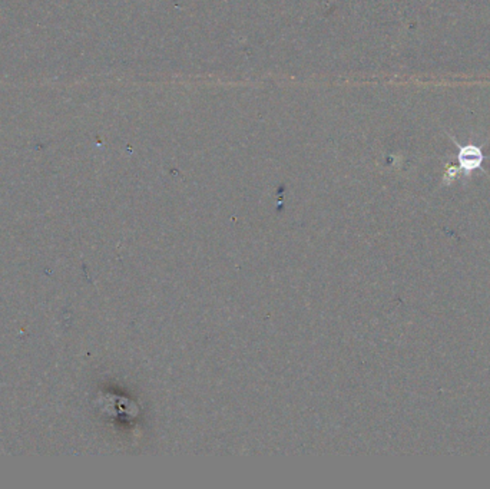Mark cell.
<instances>
[{
	"label": "cell",
	"instance_id": "cell-1",
	"mask_svg": "<svg viewBox=\"0 0 490 489\" xmlns=\"http://www.w3.org/2000/svg\"><path fill=\"white\" fill-rule=\"evenodd\" d=\"M452 142L454 144V147L457 148V154H456V159L459 164V169L460 172H463V175L466 178L472 177L474 171L481 169L483 172H486L483 169V161H484V152H483V145H474V144H467V145H462L460 142H457V140L452 135H449Z\"/></svg>",
	"mask_w": 490,
	"mask_h": 489
},
{
	"label": "cell",
	"instance_id": "cell-2",
	"mask_svg": "<svg viewBox=\"0 0 490 489\" xmlns=\"http://www.w3.org/2000/svg\"><path fill=\"white\" fill-rule=\"evenodd\" d=\"M459 174H460V169H459V167H454V165H452V167H449L447 169H446V172H444V182L446 184H452L457 177H459Z\"/></svg>",
	"mask_w": 490,
	"mask_h": 489
}]
</instances>
